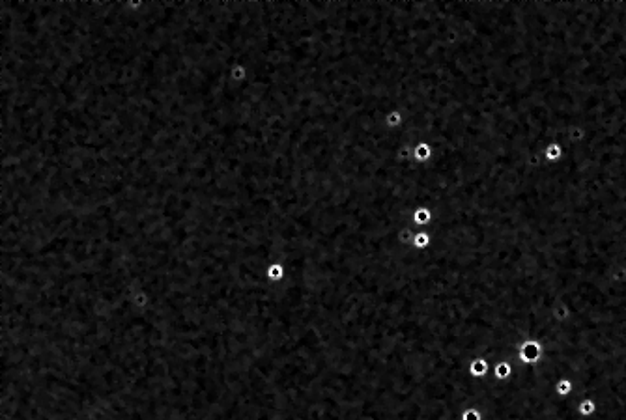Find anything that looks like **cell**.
<instances>
[{"label":"cell","mask_w":626,"mask_h":420,"mask_svg":"<svg viewBox=\"0 0 626 420\" xmlns=\"http://www.w3.org/2000/svg\"><path fill=\"white\" fill-rule=\"evenodd\" d=\"M542 349L544 345L537 340H524L518 345V360L520 364H535L538 362L542 357Z\"/></svg>","instance_id":"cell-1"},{"label":"cell","mask_w":626,"mask_h":420,"mask_svg":"<svg viewBox=\"0 0 626 420\" xmlns=\"http://www.w3.org/2000/svg\"><path fill=\"white\" fill-rule=\"evenodd\" d=\"M434 157V148L428 142L425 140H421V142H415L413 146V161L419 163V165H426V163H430Z\"/></svg>","instance_id":"cell-2"},{"label":"cell","mask_w":626,"mask_h":420,"mask_svg":"<svg viewBox=\"0 0 626 420\" xmlns=\"http://www.w3.org/2000/svg\"><path fill=\"white\" fill-rule=\"evenodd\" d=\"M563 157H564V148L559 140H553V142H549V144L544 148V159L548 161V163H551V165L561 163Z\"/></svg>","instance_id":"cell-3"},{"label":"cell","mask_w":626,"mask_h":420,"mask_svg":"<svg viewBox=\"0 0 626 420\" xmlns=\"http://www.w3.org/2000/svg\"><path fill=\"white\" fill-rule=\"evenodd\" d=\"M488 364L486 359H482V357H477V359H471L469 360V364H467V374L471 375V377H477V379H484L488 374Z\"/></svg>","instance_id":"cell-4"},{"label":"cell","mask_w":626,"mask_h":420,"mask_svg":"<svg viewBox=\"0 0 626 420\" xmlns=\"http://www.w3.org/2000/svg\"><path fill=\"white\" fill-rule=\"evenodd\" d=\"M404 122H406V118H404V114L398 110V108H391V110H387L385 118H383L385 127L387 129H391V131H398L404 125Z\"/></svg>","instance_id":"cell-5"},{"label":"cell","mask_w":626,"mask_h":420,"mask_svg":"<svg viewBox=\"0 0 626 420\" xmlns=\"http://www.w3.org/2000/svg\"><path fill=\"white\" fill-rule=\"evenodd\" d=\"M512 374V364L510 360H499L494 366V377L497 381H507Z\"/></svg>","instance_id":"cell-6"},{"label":"cell","mask_w":626,"mask_h":420,"mask_svg":"<svg viewBox=\"0 0 626 420\" xmlns=\"http://www.w3.org/2000/svg\"><path fill=\"white\" fill-rule=\"evenodd\" d=\"M413 221H415V224H428L432 221V209L426 206L415 207L413 209Z\"/></svg>","instance_id":"cell-7"},{"label":"cell","mask_w":626,"mask_h":420,"mask_svg":"<svg viewBox=\"0 0 626 420\" xmlns=\"http://www.w3.org/2000/svg\"><path fill=\"white\" fill-rule=\"evenodd\" d=\"M430 241H432V237L428 236L426 232H419V234L413 236V245H415L417 249H425V247H428Z\"/></svg>","instance_id":"cell-8"},{"label":"cell","mask_w":626,"mask_h":420,"mask_svg":"<svg viewBox=\"0 0 626 420\" xmlns=\"http://www.w3.org/2000/svg\"><path fill=\"white\" fill-rule=\"evenodd\" d=\"M570 389H572V385H570V381H568V379H561V381L557 383V387H555L557 394H561V396L568 394V392H570Z\"/></svg>","instance_id":"cell-9"},{"label":"cell","mask_w":626,"mask_h":420,"mask_svg":"<svg viewBox=\"0 0 626 420\" xmlns=\"http://www.w3.org/2000/svg\"><path fill=\"white\" fill-rule=\"evenodd\" d=\"M462 420H480V413L477 411V407H469L464 411Z\"/></svg>","instance_id":"cell-10"},{"label":"cell","mask_w":626,"mask_h":420,"mask_svg":"<svg viewBox=\"0 0 626 420\" xmlns=\"http://www.w3.org/2000/svg\"><path fill=\"white\" fill-rule=\"evenodd\" d=\"M282 271H284L282 265H273V267H269V276H273V278H280V276H282Z\"/></svg>","instance_id":"cell-11"},{"label":"cell","mask_w":626,"mask_h":420,"mask_svg":"<svg viewBox=\"0 0 626 420\" xmlns=\"http://www.w3.org/2000/svg\"><path fill=\"white\" fill-rule=\"evenodd\" d=\"M593 409H595V405H593V402H583V404H581V407H580V411H583V413H589V411H593Z\"/></svg>","instance_id":"cell-12"}]
</instances>
